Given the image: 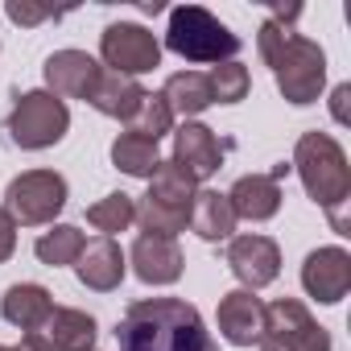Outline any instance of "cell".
Instances as JSON below:
<instances>
[{
  "label": "cell",
  "instance_id": "11",
  "mask_svg": "<svg viewBox=\"0 0 351 351\" xmlns=\"http://www.w3.org/2000/svg\"><path fill=\"white\" fill-rule=\"evenodd\" d=\"M302 289L322 306L343 302L347 289H351V256H347V248H339V244L314 248L306 256V265H302Z\"/></svg>",
  "mask_w": 351,
  "mask_h": 351
},
{
  "label": "cell",
  "instance_id": "2",
  "mask_svg": "<svg viewBox=\"0 0 351 351\" xmlns=\"http://www.w3.org/2000/svg\"><path fill=\"white\" fill-rule=\"evenodd\" d=\"M298 13H302L298 5H293V9H277V17H269V21L261 25L256 46H261V58L273 66V79H277L281 95H285L289 104L306 108V104H314V99L322 95V87H326V54H322L318 42L302 38V34L289 25Z\"/></svg>",
  "mask_w": 351,
  "mask_h": 351
},
{
  "label": "cell",
  "instance_id": "31",
  "mask_svg": "<svg viewBox=\"0 0 351 351\" xmlns=\"http://www.w3.org/2000/svg\"><path fill=\"white\" fill-rule=\"evenodd\" d=\"M0 351H21V347H0Z\"/></svg>",
  "mask_w": 351,
  "mask_h": 351
},
{
  "label": "cell",
  "instance_id": "8",
  "mask_svg": "<svg viewBox=\"0 0 351 351\" xmlns=\"http://www.w3.org/2000/svg\"><path fill=\"white\" fill-rule=\"evenodd\" d=\"M62 207H66V178L54 169H25L5 191V211L13 215V223H25V228L54 223Z\"/></svg>",
  "mask_w": 351,
  "mask_h": 351
},
{
  "label": "cell",
  "instance_id": "30",
  "mask_svg": "<svg viewBox=\"0 0 351 351\" xmlns=\"http://www.w3.org/2000/svg\"><path fill=\"white\" fill-rule=\"evenodd\" d=\"M347 99H351V83H339V87L330 91V112H335V120H339V124H347V120H351Z\"/></svg>",
  "mask_w": 351,
  "mask_h": 351
},
{
  "label": "cell",
  "instance_id": "17",
  "mask_svg": "<svg viewBox=\"0 0 351 351\" xmlns=\"http://www.w3.org/2000/svg\"><path fill=\"white\" fill-rule=\"evenodd\" d=\"M228 203H232L236 219L265 223V219H273L281 211V182H273L269 173H244V178L228 191Z\"/></svg>",
  "mask_w": 351,
  "mask_h": 351
},
{
  "label": "cell",
  "instance_id": "9",
  "mask_svg": "<svg viewBox=\"0 0 351 351\" xmlns=\"http://www.w3.org/2000/svg\"><path fill=\"white\" fill-rule=\"evenodd\" d=\"M99 54H104L108 71L136 79L161 62V42H157V34H149L136 21H112L99 34Z\"/></svg>",
  "mask_w": 351,
  "mask_h": 351
},
{
  "label": "cell",
  "instance_id": "29",
  "mask_svg": "<svg viewBox=\"0 0 351 351\" xmlns=\"http://www.w3.org/2000/svg\"><path fill=\"white\" fill-rule=\"evenodd\" d=\"M13 252H17V223H13V215L5 207H0V265H5Z\"/></svg>",
  "mask_w": 351,
  "mask_h": 351
},
{
  "label": "cell",
  "instance_id": "13",
  "mask_svg": "<svg viewBox=\"0 0 351 351\" xmlns=\"http://www.w3.org/2000/svg\"><path fill=\"white\" fill-rule=\"evenodd\" d=\"M169 161L182 165L195 182H203V178H211V173L223 165V145H219V136L207 124L186 120L178 132H173V157Z\"/></svg>",
  "mask_w": 351,
  "mask_h": 351
},
{
  "label": "cell",
  "instance_id": "22",
  "mask_svg": "<svg viewBox=\"0 0 351 351\" xmlns=\"http://www.w3.org/2000/svg\"><path fill=\"white\" fill-rule=\"evenodd\" d=\"M161 99L169 104L173 116H182V120H191V116H199V112H207V108L215 104V99H211V83H207V75H199V71H178V75H169L165 87H161Z\"/></svg>",
  "mask_w": 351,
  "mask_h": 351
},
{
  "label": "cell",
  "instance_id": "16",
  "mask_svg": "<svg viewBox=\"0 0 351 351\" xmlns=\"http://www.w3.org/2000/svg\"><path fill=\"white\" fill-rule=\"evenodd\" d=\"M75 273H79V281H83L87 289H95V293L120 289V281H124V252H120V244L108 240V236L91 240V244L79 252Z\"/></svg>",
  "mask_w": 351,
  "mask_h": 351
},
{
  "label": "cell",
  "instance_id": "25",
  "mask_svg": "<svg viewBox=\"0 0 351 351\" xmlns=\"http://www.w3.org/2000/svg\"><path fill=\"white\" fill-rule=\"evenodd\" d=\"M87 223L112 240L116 232H128V223H136V199L124 195V191H112V195H104L99 203L87 207Z\"/></svg>",
  "mask_w": 351,
  "mask_h": 351
},
{
  "label": "cell",
  "instance_id": "23",
  "mask_svg": "<svg viewBox=\"0 0 351 351\" xmlns=\"http://www.w3.org/2000/svg\"><path fill=\"white\" fill-rule=\"evenodd\" d=\"M157 145L136 136V132H120L112 141V165L124 169L128 178H153V169H157Z\"/></svg>",
  "mask_w": 351,
  "mask_h": 351
},
{
  "label": "cell",
  "instance_id": "5",
  "mask_svg": "<svg viewBox=\"0 0 351 351\" xmlns=\"http://www.w3.org/2000/svg\"><path fill=\"white\" fill-rule=\"evenodd\" d=\"M165 46L186 58V62H236L240 54V34H232L211 9L203 5H178L169 13V29H165Z\"/></svg>",
  "mask_w": 351,
  "mask_h": 351
},
{
  "label": "cell",
  "instance_id": "1",
  "mask_svg": "<svg viewBox=\"0 0 351 351\" xmlns=\"http://www.w3.org/2000/svg\"><path fill=\"white\" fill-rule=\"evenodd\" d=\"M120 351H215L199 306L182 298H141L116 326Z\"/></svg>",
  "mask_w": 351,
  "mask_h": 351
},
{
  "label": "cell",
  "instance_id": "4",
  "mask_svg": "<svg viewBox=\"0 0 351 351\" xmlns=\"http://www.w3.org/2000/svg\"><path fill=\"white\" fill-rule=\"evenodd\" d=\"M195 195H199V182L191 178L182 165L157 161L153 178H149V195L136 203L141 236H169V240H178V232L191 228Z\"/></svg>",
  "mask_w": 351,
  "mask_h": 351
},
{
  "label": "cell",
  "instance_id": "14",
  "mask_svg": "<svg viewBox=\"0 0 351 351\" xmlns=\"http://www.w3.org/2000/svg\"><path fill=\"white\" fill-rule=\"evenodd\" d=\"M128 261H132V273L145 285H173L186 269V256H182L178 240H169V236H136Z\"/></svg>",
  "mask_w": 351,
  "mask_h": 351
},
{
  "label": "cell",
  "instance_id": "21",
  "mask_svg": "<svg viewBox=\"0 0 351 351\" xmlns=\"http://www.w3.org/2000/svg\"><path fill=\"white\" fill-rule=\"evenodd\" d=\"M191 232H195L199 240H207V244L232 240L236 215H232L228 195H219V191H199V195H195V207H191Z\"/></svg>",
  "mask_w": 351,
  "mask_h": 351
},
{
  "label": "cell",
  "instance_id": "28",
  "mask_svg": "<svg viewBox=\"0 0 351 351\" xmlns=\"http://www.w3.org/2000/svg\"><path fill=\"white\" fill-rule=\"evenodd\" d=\"M5 13H9L13 25H42V21H50V17H58V13L46 9V5H17V0H9Z\"/></svg>",
  "mask_w": 351,
  "mask_h": 351
},
{
  "label": "cell",
  "instance_id": "19",
  "mask_svg": "<svg viewBox=\"0 0 351 351\" xmlns=\"http://www.w3.org/2000/svg\"><path fill=\"white\" fill-rule=\"evenodd\" d=\"M50 310H54V298H50V289L38 285V281L9 285L5 298H0V314H5V322L21 326L25 335H29V330H42L46 318H50Z\"/></svg>",
  "mask_w": 351,
  "mask_h": 351
},
{
  "label": "cell",
  "instance_id": "24",
  "mask_svg": "<svg viewBox=\"0 0 351 351\" xmlns=\"http://www.w3.org/2000/svg\"><path fill=\"white\" fill-rule=\"evenodd\" d=\"M83 248H87V240H83V232H79L75 223H54V228H50V232H42V236H38V244H34L38 261H42V265H50V269L75 265Z\"/></svg>",
  "mask_w": 351,
  "mask_h": 351
},
{
  "label": "cell",
  "instance_id": "18",
  "mask_svg": "<svg viewBox=\"0 0 351 351\" xmlns=\"http://www.w3.org/2000/svg\"><path fill=\"white\" fill-rule=\"evenodd\" d=\"M46 343L54 351H95V339H99V322L87 314V310H75V306H54L46 326H42Z\"/></svg>",
  "mask_w": 351,
  "mask_h": 351
},
{
  "label": "cell",
  "instance_id": "3",
  "mask_svg": "<svg viewBox=\"0 0 351 351\" xmlns=\"http://www.w3.org/2000/svg\"><path fill=\"white\" fill-rule=\"evenodd\" d=\"M289 165L298 169V178H302L306 195H310L326 215H330V228H335L339 236H351V228H347L351 165H347L343 145H339L330 132H302Z\"/></svg>",
  "mask_w": 351,
  "mask_h": 351
},
{
  "label": "cell",
  "instance_id": "10",
  "mask_svg": "<svg viewBox=\"0 0 351 351\" xmlns=\"http://www.w3.org/2000/svg\"><path fill=\"white\" fill-rule=\"evenodd\" d=\"M228 269L236 273V281L244 289L256 293V289H265V285L277 281V273H281V248L269 236H232V244H228Z\"/></svg>",
  "mask_w": 351,
  "mask_h": 351
},
{
  "label": "cell",
  "instance_id": "6",
  "mask_svg": "<svg viewBox=\"0 0 351 351\" xmlns=\"http://www.w3.org/2000/svg\"><path fill=\"white\" fill-rule=\"evenodd\" d=\"M5 128H9V141H13L17 149L38 153V149H50V145H58V141L66 136L71 112H66V104H62L58 95H50V91H25V95H17V104H13Z\"/></svg>",
  "mask_w": 351,
  "mask_h": 351
},
{
  "label": "cell",
  "instance_id": "27",
  "mask_svg": "<svg viewBox=\"0 0 351 351\" xmlns=\"http://www.w3.org/2000/svg\"><path fill=\"white\" fill-rule=\"evenodd\" d=\"M207 83H211V99H215V104H240V99H248V87H252L248 66H240V62H219V66H211Z\"/></svg>",
  "mask_w": 351,
  "mask_h": 351
},
{
  "label": "cell",
  "instance_id": "12",
  "mask_svg": "<svg viewBox=\"0 0 351 351\" xmlns=\"http://www.w3.org/2000/svg\"><path fill=\"white\" fill-rule=\"evenodd\" d=\"M46 83H50V95H58L62 104L66 99H91L104 66L87 54V50H54L42 66Z\"/></svg>",
  "mask_w": 351,
  "mask_h": 351
},
{
  "label": "cell",
  "instance_id": "7",
  "mask_svg": "<svg viewBox=\"0 0 351 351\" xmlns=\"http://www.w3.org/2000/svg\"><path fill=\"white\" fill-rule=\"evenodd\" d=\"M261 351H330V335L298 298H277L265 306Z\"/></svg>",
  "mask_w": 351,
  "mask_h": 351
},
{
  "label": "cell",
  "instance_id": "20",
  "mask_svg": "<svg viewBox=\"0 0 351 351\" xmlns=\"http://www.w3.org/2000/svg\"><path fill=\"white\" fill-rule=\"evenodd\" d=\"M141 99H145V87L136 83V79H128V75H116V71H108L104 66V75H99V83H95V91H91V108L95 112H104V116H112V120H132V112L141 108Z\"/></svg>",
  "mask_w": 351,
  "mask_h": 351
},
{
  "label": "cell",
  "instance_id": "26",
  "mask_svg": "<svg viewBox=\"0 0 351 351\" xmlns=\"http://www.w3.org/2000/svg\"><path fill=\"white\" fill-rule=\"evenodd\" d=\"M173 128V112H169V104L161 99V91L153 95V91H145V99H141V108L132 112V120H128V132H136V136H145V141H161L165 132Z\"/></svg>",
  "mask_w": 351,
  "mask_h": 351
},
{
  "label": "cell",
  "instance_id": "15",
  "mask_svg": "<svg viewBox=\"0 0 351 351\" xmlns=\"http://www.w3.org/2000/svg\"><path fill=\"white\" fill-rule=\"evenodd\" d=\"M219 335L232 347H252L261 343V326H265V302L252 289H232L219 298Z\"/></svg>",
  "mask_w": 351,
  "mask_h": 351
}]
</instances>
